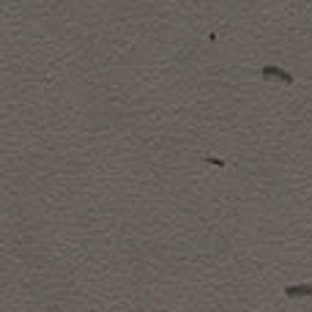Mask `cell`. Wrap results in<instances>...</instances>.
I'll use <instances>...</instances> for the list:
<instances>
[{"mask_svg":"<svg viewBox=\"0 0 312 312\" xmlns=\"http://www.w3.org/2000/svg\"><path fill=\"white\" fill-rule=\"evenodd\" d=\"M260 74H263V80H282V82H288V85L293 82V74L285 72V68H280V66H263Z\"/></svg>","mask_w":312,"mask_h":312,"instance_id":"6da1fadb","label":"cell"},{"mask_svg":"<svg viewBox=\"0 0 312 312\" xmlns=\"http://www.w3.org/2000/svg\"><path fill=\"white\" fill-rule=\"evenodd\" d=\"M285 296L290 298H302V296H312V285H288Z\"/></svg>","mask_w":312,"mask_h":312,"instance_id":"7a4b0ae2","label":"cell"},{"mask_svg":"<svg viewBox=\"0 0 312 312\" xmlns=\"http://www.w3.org/2000/svg\"><path fill=\"white\" fill-rule=\"evenodd\" d=\"M206 162H208V164H216V167H224L222 159H206Z\"/></svg>","mask_w":312,"mask_h":312,"instance_id":"3957f363","label":"cell"}]
</instances>
